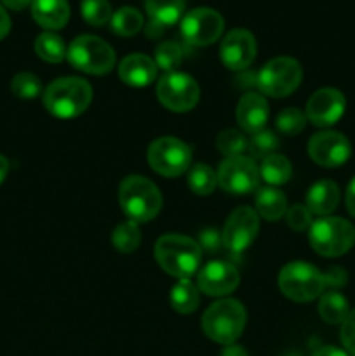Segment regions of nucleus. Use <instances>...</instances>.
<instances>
[{"label": "nucleus", "instance_id": "obj_1", "mask_svg": "<svg viewBox=\"0 0 355 356\" xmlns=\"http://www.w3.org/2000/svg\"><path fill=\"white\" fill-rule=\"evenodd\" d=\"M155 259L159 266L178 280L190 278L198 270L202 249L190 236L169 233L157 240Z\"/></svg>", "mask_w": 355, "mask_h": 356}, {"label": "nucleus", "instance_id": "obj_2", "mask_svg": "<svg viewBox=\"0 0 355 356\" xmlns=\"http://www.w3.org/2000/svg\"><path fill=\"white\" fill-rule=\"evenodd\" d=\"M93 101V87L79 76H63L49 83L44 90V106L58 118L82 115Z\"/></svg>", "mask_w": 355, "mask_h": 356}, {"label": "nucleus", "instance_id": "obj_3", "mask_svg": "<svg viewBox=\"0 0 355 356\" xmlns=\"http://www.w3.org/2000/svg\"><path fill=\"white\" fill-rule=\"evenodd\" d=\"M246 322V309L239 301L221 299L212 302L202 315V330L211 341L228 346L242 336Z\"/></svg>", "mask_w": 355, "mask_h": 356}, {"label": "nucleus", "instance_id": "obj_4", "mask_svg": "<svg viewBox=\"0 0 355 356\" xmlns=\"http://www.w3.org/2000/svg\"><path fill=\"white\" fill-rule=\"evenodd\" d=\"M118 202L131 221L146 222L157 218L162 209V195L159 188L143 176L125 177L118 188Z\"/></svg>", "mask_w": 355, "mask_h": 356}, {"label": "nucleus", "instance_id": "obj_5", "mask_svg": "<svg viewBox=\"0 0 355 356\" xmlns=\"http://www.w3.org/2000/svg\"><path fill=\"white\" fill-rule=\"evenodd\" d=\"M326 275L305 261H292L282 268L278 287L282 294L294 302H308L319 298L326 289Z\"/></svg>", "mask_w": 355, "mask_h": 356}, {"label": "nucleus", "instance_id": "obj_6", "mask_svg": "<svg viewBox=\"0 0 355 356\" xmlns=\"http://www.w3.org/2000/svg\"><path fill=\"white\" fill-rule=\"evenodd\" d=\"M70 65L89 75H106L115 66V51L103 38L80 35L73 38L66 52Z\"/></svg>", "mask_w": 355, "mask_h": 356}, {"label": "nucleus", "instance_id": "obj_7", "mask_svg": "<svg viewBox=\"0 0 355 356\" xmlns=\"http://www.w3.org/2000/svg\"><path fill=\"white\" fill-rule=\"evenodd\" d=\"M310 245L324 257H338L347 254L355 243V228L341 218L317 219L310 226Z\"/></svg>", "mask_w": 355, "mask_h": 356}, {"label": "nucleus", "instance_id": "obj_8", "mask_svg": "<svg viewBox=\"0 0 355 356\" xmlns=\"http://www.w3.org/2000/svg\"><path fill=\"white\" fill-rule=\"evenodd\" d=\"M303 79V68L294 58L281 56L261 68L258 73V87L263 94L271 97H285L294 92Z\"/></svg>", "mask_w": 355, "mask_h": 356}, {"label": "nucleus", "instance_id": "obj_9", "mask_svg": "<svg viewBox=\"0 0 355 356\" xmlns=\"http://www.w3.org/2000/svg\"><path fill=\"white\" fill-rule=\"evenodd\" d=\"M191 162V149L187 143L173 136L155 139L148 146V163L157 174L178 177L187 172Z\"/></svg>", "mask_w": 355, "mask_h": 356}, {"label": "nucleus", "instance_id": "obj_10", "mask_svg": "<svg viewBox=\"0 0 355 356\" xmlns=\"http://www.w3.org/2000/svg\"><path fill=\"white\" fill-rule=\"evenodd\" d=\"M157 96L167 110L174 111V113H184V111L194 110L195 104L198 103L200 89L190 75L173 72L166 73L159 80Z\"/></svg>", "mask_w": 355, "mask_h": 356}, {"label": "nucleus", "instance_id": "obj_11", "mask_svg": "<svg viewBox=\"0 0 355 356\" xmlns=\"http://www.w3.org/2000/svg\"><path fill=\"white\" fill-rule=\"evenodd\" d=\"M218 184L232 195L253 193L260 184V167L251 156L240 155L226 159L219 165Z\"/></svg>", "mask_w": 355, "mask_h": 356}, {"label": "nucleus", "instance_id": "obj_12", "mask_svg": "<svg viewBox=\"0 0 355 356\" xmlns=\"http://www.w3.org/2000/svg\"><path fill=\"white\" fill-rule=\"evenodd\" d=\"M225 30L221 14L209 7H197L184 14L181 19V33L191 45H211L219 40Z\"/></svg>", "mask_w": 355, "mask_h": 356}, {"label": "nucleus", "instance_id": "obj_13", "mask_svg": "<svg viewBox=\"0 0 355 356\" xmlns=\"http://www.w3.org/2000/svg\"><path fill=\"white\" fill-rule=\"evenodd\" d=\"M260 232V216L251 207H239L230 214L223 228V243L230 252L239 254L246 250Z\"/></svg>", "mask_w": 355, "mask_h": 356}, {"label": "nucleus", "instance_id": "obj_14", "mask_svg": "<svg viewBox=\"0 0 355 356\" xmlns=\"http://www.w3.org/2000/svg\"><path fill=\"white\" fill-rule=\"evenodd\" d=\"M308 155L315 163L322 167H340L350 159V141L341 132L324 131L312 136L308 143Z\"/></svg>", "mask_w": 355, "mask_h": 356}, {"label": "nucleus", "instance_id": "obj_15", "mask_svg": "<svg viewBox=\"0 0 355 356\" xmlns=\"http://www.w3.org/2000/svg\"><path fill=\"white\" fill-rule=\"evenodd\" d=\"M256 40L253 33L244 28H235L228 31L219 45V58L223 65L233 72H240L253 65L256 58Z\"/></svg>", "mask_w": 355, "mask_h": 356}, {"label": "nucleus", "instance_id": "obj_16", "mask_svg": "<svg viewBox=\"0 0 355 356\" xmlns=\"http://www.w3.org/2000/svg\"><path fill=\"white\" fill-rule=\"evenodd\" d=\"M240 284L239 271L228 261H211L200 270L197 277V289L205 296L219 298L232 294Z\"/></svg>", "mask_w": 355, "mask_h": 356}, {"label": "nucleus", "instance_id": "obj_17", "mask_svg": "<svg viewBox=\"0 0 355 356\" xmlns=\"http://www.w3.org/2000/svg\"><path fill=\"white\" fill-rule=\"evenodd\" d=\"M347 101L338 89H320L310 96L306 103V118L317 127H329L336 124L345 113Z\"/></svg>", "mask_w": 355, "mask_h": 356}, {"label": "nucleus", "instance_id": "obj_18", "mask_svg": "<svg viewBox=\"0 0 355 356\" xmlns=\"http://www.w3.org/2000/svg\"><path fill=\"white\" fill-rule=\"evenodd\" d=\"M268 115H270L268 103L261 94L247 92L237 104V122L240 129L249 134L263 131L268 122Z\"/></svg>", "mask_w": 355, "mask_h": 356}, {"label": "nucleus", "instance_id": "obj_19", "mask_svg": "<svg viewBox=\"0 0 355 356\" xmlns=\"http://www.w3.org/2000/svg\"><path fill=\"white\" fill-rule=\"evenodd\" d=\"M157 70L155 61L148 56L129 54L118 66V76L131 87H145L155 80Z\"/></svg>", "mask_w": 355, "mask_h": 356}, {"label": "nucleus", "instance_id": "obj_20", "mask_svg": "<svg viewBox=\"0 0 355 356\" xmlns=\"http://www.w3.org/2000/svg\"><path fill=\"white\" fill-rule=\"evenodd\" d=\"M31 16L45 30H61L70 19L68 0H33Z\"/></svg>", "mask_w": 355, "mask_h": 356}, {"label": "nucleus", "instance_id": "obj_21", "mask_svg": "<svg viewBox=\"0 0 355 356\" xmlns=\"http://www.w3.org/2000/svg\"><path fill=\"white\" fill-rule=\"evenodd\" d=\"M340 204V188L334 181H317L306 193V207L312 214L327 216Z\"/></svg>", "mask_w": 355, "mask_h": 356}, {"label": "nucleus", "instance_id": "obj_22", "mask_svg": "<svg viewBox=\"0 0 355 356\" xmlns=\"http://www.w3.org/2000/svg\"><path fill=\"white\" fill-rule=\"evenodd\" d=\"M256 212L267 221H277L287 212V200L277 188H261L256 195Z\"/></svg>", "mask_w": 355, "mask_h": 356}, {"label": "nucleus", "instance_id": "obj_23", "mask_svg": "<svg viewBox=\"0 0 355 356\" xmlns=\"http://www.w3.org/2000/svg\"><path fill=\"white\" fill-rule=\"evenodd\" d=\"M145 9L152 21L171 26L183 16L184 0H145Z\"/></svg>", "mask_w": 355, "mask_h": 356}, {"label": "nucleus", "instance_id": "obj_24", "mask_svg": "<svg viewBox=\"0 0 355 356\" xmlns=\"http://www.w3.org/2000/svg\"><path fill=\"white\" fill-rule=\"evenodd\" d=\"M292 167L291 162L285 159L284 155H278V153H271V155L265 156L263 162L260 167V176L267 181L271 186H278V184H284L291 179Z\"/></svg>", "mask_w": 355, "mask_h": 356}, {"label": "nucleus", "instance_id": "obj_25", "mask_svg": "<svg viewBox=\"0 0 355 356\" xmlns=\"http://www.w3.org/2000/svg\"><path fill=\"white\" fill-rule=\"evenodd\" d=\"M198 302H200L198 289L188 278L178 280V284L171 291V306H173L174 312L188 315L198 308Z\"/></svg>", "mask_w": 355, "mask_h": 356}, {"label": "nucleus", "instance_id": "obj_26", "mask_svg": "<svg viewBox=\"0 0 355 356\" xmlns=\"http://www.w3.org/2000/svg\"><path fill=\"white\" fill-rule=\"evenodd\" d=\"M319 313L324 322L331 323V325L343 323L347 320V316L350 315L347 298L336 291L326 292L319 301Z\"/></svg>", "mask_w": 355, "mask_h": 356}, {"label": "nucleus", "instance_id": "obj_27", "mask_svg": "<svg viewBox=\"0 0 355 356\" xmlns=\"http://www.w3.org/2000/svg\"><path fill=\"white\" fill-rule=\"evenodd\" d=\"M35 52L40 59L47 63H61L66 58V49L65 42L59 35L52 33V31H45V33L38 35L35 40Z\"/></svg>", "mask_w": 355, "mask_h": 356}, {"label": "nucleus", "instance_id": "obj_28", "mask_svg": "<svg viewBox=\"0 0 355 356\" xmlns=\"http://www.w3.org/2000/svg\"><path fill=\"white\" fill-rule=\"evenodd\" d=\"M113 33L120 37H132L143 28V16L134 7H120L110 19Z\"/></svg>", "mask_w": 355, "mask_h": 356}, {"label": "nucleus", "instance_id": "obj_29", "mask_svg": "<svg viewBox=\"0 0 355 356\" xmlns=\"http://www.w3.org/2000/svg\"><path fill=\"white\" fill-rule=\"evenodd\" d=\"M111 242H113L115 249H117L118 252H134L139 247V243H141V232H139L138 222L131 221V219L125 222H120V225L113 229Z\"/></svg>", "mask_w": 355, "mask_h": 356}, {"label": "nucleus", "instance_id": "obj_30", "mask_svg": "<svg viewBox=\"0 0 355 356\" xmlns=\"http://www.w3.org/2000/svg\"><path fill=\"white\" fill-rule=\"evenodd\" d=\"M216 184H218V176L205 163H197L188 172V186L194 193L200 195V197L211 195L214 191Z\"/></svg>", "mask_w": 355, "mask_h": 356}, {"label": "nucleus", "instance_id": "obj_31", "mask_svg": "<svg viewBox=\"0 0 355 356\" xmlns=\"http://www.w3.org/2000/svg\"><path fill=\"white\" fill-rule=\"evenodd\" d=\"M216 148H218L219 153L225 155L226 159H232V156L244 155V152L249 149V141L244 138L242 132L228 129V131H223L221 134L218 136V139H216Z\"/></svg>", "mask_w": 355, "mask_h": 356}, {"label": "nucleus", "instance_id": "obj_32", "mask_svg": "<svg viewBox=\"0 0 355 356\" xmlns=\"http://www.w3.org/2000/svg\"><path fill=\"white\" fill-rule=\"evenodd\" d=\"M183 61V49L178 42H162L155 49V65L157 68L164 70L166 73H173Z\"/></svg>", "mask_w": 355, "mask_h": 356}, {"label": "nucleus", "instance_id": "obj_33", "mask_svg": "<svg viewBox=\"0 0 355 356\" xmlns=\"http://www.w3.org/2000/svg\"><path fill=\"white\" fill-rule=\"evenodd\" d=\"M80 10H82L84 19L93 26H103L113 16L108 0H82Z\"/></svg>", "mask_w": 355, "mask_h": 356}, {"label": "nucleus", "instance_id": "obj_34", "mask_svg": "<svg viewBox=\"0 0 355 356\" xmlns=\"http://www.w3.org/2000/svg\"><path fill=\"white\" fill-rule=\"evenodd\" d=\"M10 89H13L14 96H17L19 99H35L40 96L42 83L37 75L23 72L14 76L10 82Z\"/></svg>", "mask_w": 355, "mask_h": 356}, {"label": "nucleus", "instance_id": "obj_35", "mask_svg": "<svg viewBox=\"0 0 355 356\" xmlns=\"http://www.w3.org/2000/svg\"><path fill=\"white\" fill-rule=\"evenodd\" d=\"M275 125L285 136H296L305 129L306 115L298 108H285L275 118Z\"/></svg>", "mask_w": 355, "mask_h": 356}, {"label": "nucleus", "instance_id": "obj_36", "mask_svg": "<svg viewBox=\"0 0 355 356\" xmlns=\"http://www.w3.org/2000/svg\"><path fill=\"white\" fill-rule=\"evenodd\" d=\"M278 148V139L277 136L271 131H260L256 134H253L249 141V149L254 156L258 159H265V156L275 153V149Z\"/></svg>", "mask_w": 355, "mask_h": 356}, {"label": "nucleus", "instance_id": "obj_37", "mask_svg": "<svg viewBox=\"0 0 355 356\" xmlns=\"http://www.w3.org/2000/svg\"><path fill=\"white\" fill-rule=\"evenodd\" d=\"M285 219H287L289 228H292L294 232H305L312 226V212L308 211L306 205L296 204L285 212Z\"/></svg>", "mask_w": 355, "mask_h": 356}, {"label": "nucleus", "instance_id": "obj_38", "mask_svg": "<svg viewBox=\"0 0 355 356\" xmlns=\"http://www.w3.org/2000/svg\"><path fill=\"white\" fill-rule=\"evenodd\" d=\"M197 243L202 249V252H209V254L218 252V250H221L223 247H225V243H223V235L218 232V229H212V228H207L204 229V232H200Z\"/></svg>", "mask_w": 355, "mask_h": 356}, {"label": "nucleus", "instance_id": "obj_39", "mask_svg": "<svg viewBox=\"0 0 355 356\" xmlns=\"http://www.w3.org/2000/svg\"><path fill=\"white\" fill-rule=\"evenodd\" d=\"M341 343L347 348L348 353L355 356V309L350 312L343 323H341Z\"/></svg>", "mask_w": 355, "mask_h": 356}, {"label": "nucleus", "instance_id": "obj_40", "mask_svg": "<svg viewBox=\"0 0 355 356\" xmlns=\"http://www.w3.org/2000/svg\"><path fill=\"white\" fill-rule=\"evenodd\" d=\"M10 31V17L7 14V10L3 9V6L0 3V40L7 37V33Z\"/></svg>", "mask_w": 355, "mask_h": 356}, {"label": "nucleus", "instance_id": "obj_41", "mask_svg": "<svg viewBox=\"0 0 355 356\" xmlns=\"http://www.w3.org/2000/svg\"><path fill=\"white\" fill-rule=\"evenodd\" d=\"M347 209L352 216L355 218V177L347 188Z\"/></svg>", "mask_w": 355, "mask_h": 356}, {"label": "nucleus", "instance_id": "obj_42", "mask_svg": "<svg viewBox=\"0 0 355 356\" xmlns=\"http://www.w3.org/2000/svg\"><path fill=\"white\" fill-rule=\"evenodd\" d=\"M2 3L7 7V9L23 10L24 7L31 6V3H33V0H2Z\"/></svg>", "mask_w": 355, "mask_h": 356}, {"label": "nucleus", "instance_id": "obj_43", "mask_svg": "<svg viewBox=\"0 0 355 356\" xmlns=\"http://www.w3.org/2000/svg\"><path fill=\"white\" fill-rule=\"evenodd\" d=\"M312 356H348V355L345 353V351L338 350V348L326 346V348H320V350H317Z\"/></svg>", "mask_w": 355, "mask_h": 356}, {"label": "nucleus", "instance_id": "obj_44", "mask_svg": "<svg viewBox=\"0 0 355 356\" xmlns=\"http://www.w3.org/2000/svg\"><path fill=\"white\" fill-rule=\"evenodd\" d=\"M221 356H249L247 351L242 346H237V344H228V346L223 350Z\"/></svg>", "mask_w": 355, "mask_h": 356}, {"label": "nucleus", "instance_id": "obj_45", "mask_svg": "<svg viewBox=\"0 0 355 356\" xmlns=\"http://www.w3.org/2000/svg\"><path fill=\"white\" fill-rule=\"evenodd\" d=\"M162 30H164L162 24L155 23V21H150V24L146 26V35H148V37H159Z\"/></svg>", "mask_w": 355, "mask_h": 356}, {"label": "nucleus", "instance_id": "obj_46", "mask_svg": "<svg viewBox=\"0 0 355 356\" xmlns=\"http://www.w3.org/2000/svg\"><path fill=\"white\" fill-rule=\"evenodd\" d=\"M7 172H9V160L3 155H0V184H2L3 179L7 177Z\"/></svg>", "mask_w": 355, "mask_h": 356}]
</instances>
